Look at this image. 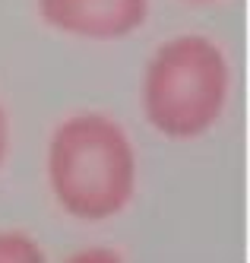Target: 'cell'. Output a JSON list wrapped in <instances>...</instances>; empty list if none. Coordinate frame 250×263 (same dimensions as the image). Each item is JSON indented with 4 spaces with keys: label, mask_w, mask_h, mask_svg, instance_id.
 I'll use <instances>...</instances> for the list:
<instances>
[{
    "label": "cell",
    "mask_w": 250,
    "mask_h": 263,
    "mask_svg": "<svg viewBox=\"0 0 250 263\" xmlns=\"http://www.w3.org/2000/svg\"><path fill=\"white\" fill-rule=\"evenodd\" d=\"M48 184L67 216L105 222L137 194V149L118 121L76 115L51 137Z\"/></svg>",
    "instance_id": "1"
},
{
    "label": "cell",
    "mask_w": 250,
    "mask_h": 263,
    "mask_svg": "<svg viewBox=\"0 0 250 263\" xmlns=\"http://www.w3.org/2000/svg\"><path fill=\"white\" fill-rule=\"evenodd\" d=\"M228 61L216 42L181 35L165 42L143 73V111L162 137H203L228 102Z\"/></svg>",
    "instance_id": "2"
},
{
    "label": "cell",
    "mask_w": 250,
    "mask_h": 263,
    "mask_svg": "<svg viewBox=\"0 0 250 263\" xmlns=\"http://www.w3.org/2000/svg\"><path fill=\"white\" fill-rule=\"evenodd\" d=\"M38 16L76 39L118 42L146 23L149 0H38Z\"/></svg>",
    "instance_id": "3"
},
{
    "label": "cell",
    "mask_w": 250,
    "mask_h": 263,
    "mask_svg": "<svg viewBox=\"0 0 250 263\" xmlns=\"http://www.w3.org/2000/svg\"><path fill=\"white\" fill-rule=\"evenodd\" d=\"M35 263L42 260V248L23 232H0V263Z\"/></svg>",
    "instance_id": "4"
},
{
    "label": "cell",
    "mask_w": 250,
    "mask_h": 263,
    "mask_svg": "<svg viewBox=\"0 0 250 263\" xmlns=\"http://www.w3.org/2000/svg\"><path fill=\"white\" fill-rule=\"evenodd\" d=\"M4 159H7V115L0 108V165H4Z\"/></svg>",
    "instance_id": "5"
},
{
    "label": "cell",
    "mask_w": 250,
    "mask_h": 263,
    "mask_svg": "<svg viewBox=\"0 0 250 263\" xmlns=\"http://www.w3.org/2000/svg\"><path fill=\"white\" fill-rule=\"evenodd\" d=\"M190 4H213V0H190Z\"/></svg>",
    "instance_id": "6"
}]
</instances>
